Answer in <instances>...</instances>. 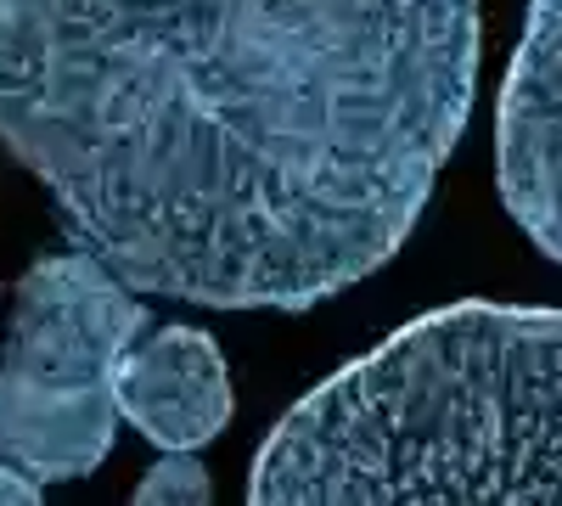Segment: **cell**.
<instances>
[{
  "label": "cell",
  "mask_w": 562,
  "mask_h": 506,
  "mask_svg": "<svg viewBox=\"0 0 562 506\" xmlns=\"http://www.w3.org/2000/svg\"><path fill=\"white\" fill-rule=\"evenodd\" d=\"M479 0H0V142L135 293L310 310L456 153Z\"/></svg>",
  "instance_id": "obj_1"
},
{
  "label": "cell",
  "mask_w": 562,
  "mask_h": 506,
  "mask_svg": "<svg viewBox=\"0 0 562 506\" xmlns=\"http://www.w3.org/2000/svg\"><path fill=\"white\" fill-rule=\"evenodd\" d=\"M254 501H562V310L450 304L299 400Z\"/></svg>",
  "instance_id": "obj_2"
},
{
  "label": "cell",
  "mask_w": 562,
  "mask_h": 506,
  "mask_svg": "<svg viewBox=\"0 0 562 506\" xmlns=\"http://www.w3.org/2000/svg\"><path fill=\"white\" fill-rule=\"evenodd\" d=\"M147 333V304L97 254L29 265L0 344V462L34 484L102 468L119 428L113 366Z\"/></svg>",
  "instance_id": "obj_3"
},
{
  "label": "cell",
  "mask_w": 562,
  "mask_h": 506,
  "mask_svg": "<svg viewBox=\"0 0 562 506\" xmlns=\"http://www.w3.org/2000/svg\"><path fill=\"white\" fill-rule=\"evenodd\" d=\"M501 203L562 265V0H535L495 119Z\"/></svg>",
  "instance_id": "obj_4"
},
{
  "label": "cell",
  "mask_w": 562,
  "mask_h": 506,
  "mask_svg": "<svg viewBox=\"0 0 562 506\" xmlns=\"http://www.w3.org/2000/svg\"><path fill=\"white\" fill-rule=\"evenodd\" d=\"M119 417L135 423L164 450H203L231 423V378L225 355L198 327L140 333L113 366Z\"/></svg>",
  "instance_id": "obj_5"
},
{
  "label": "cell",
  "mask_w": 562,
  "mask_h": 506,
  "mask_svg": "<svg viewBox=\"0 0 562 506\" xmlns=\"http://www.w3.org/2000/svg\"><path fill=\"white\" fill-rule=\"evenodd\" d=\"M214 484L209 468L198 462V450H164V462L147 468V479L135 484L140 506H209Z\"/></svg>",
  "instance_id": "obj_6"
},
{
  "label": "cell",
  "mask_w": 562,
  "mask_h": 506,
  "mask_svg": "<svg viewBox=\"0 0 562 506\" xmlns=\"http://www.w3.org/2000/svg\"><path fill=\"white\" fill-rule=\"evenodd\" d=\"M45 495V484H34L23 468H12V462H0V506H34Z\"/></svg>",
  "instance_id": "obj_7"
}]
</instances>
